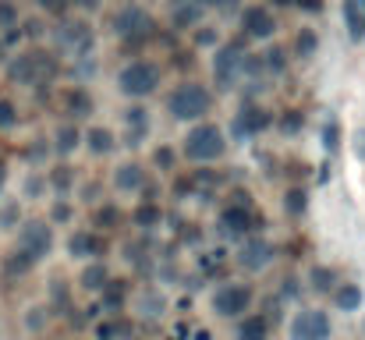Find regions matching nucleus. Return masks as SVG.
I'll return each instance as SVG.
<instances>
[{
	"label": "nucleus",
	"mask_w": 365,
	"mask_h": 340,
	"mask_svg": "<svg viewBox=\"0 0 365 340\" xmlns=\"http://www.w3.org/2000/svg\"><path fill=\"white\" fill-rule=\"evenodd\" d=\"M4 78H7L11 86H18V89H36V93H43V89H50V86H57V82L64 78V57H61L57 50H46V46L32 43V46H25L18 57H11V61L4 64Z\"/></svg>",
	"instance_id": "1"
},
{
	"label": "nucleus",
	"mask_w": 365,
	"mask_h": 340,
	"mask_svg": "<svg viewBox=\"0 0 365 340\" xmlns=\"http://www.w3.org/2000/svg\"><path fill=\"white\" fill-rule=\"evenodd\" d=\"M227 149H231L227 131L217 120L206 117V120L188 124V131H185V138L178 145V156L185 163H192V167H210V163H220L227 156Z\"/></svg>",
	"instance_id": "2"
},
{
	"label": "nucleus",
	"mask_w": 365,
	"mask_h": 340,
	"mask_svg": "<svg viewBox=\"0 0 365 340\" xmlns=\"http://www.w3.org/2000/svg\"><path fill=\"white\" fill-rule=\"evenodd\" d=\"M217 107V93L202 82V78H181L178 86H170L167 100H163V110L170 120L178 124H195V120H206Z\"/></svg>",
	"instance_id": "3"
},
{
	"label": "nucleus",
	"mask_w": 365,
	"mask_h": 340,
	"mask_svg": "<svg viewBox=\"0 0 365 340\" xmlns=\"http://www.w3.org/2000/svg\"><path fill=\"white\" fill-rule=\"evenodd\" d=\"M217 234L224 241H242L248 234H262V213L255 210V199L248 188H235L224 206L217 210Z\"/></svg>",
	"instance_id": "4"
},
{
	"label": "nucleus",
	"mask_w": 365,
	"mask_h": 340,
	"mask_svg": "<svg viewBox=\"0 0 365 340\" xmlns=\"http://www.w3.org/2000/svg\"><path fill=\"white\" fill-rule=\"evenodd\" d=\"M110 32L118 36V43H121L124 50H131V53H138L145 43H156V36H160V25H156V18L142 7V4H135V0H124L121 7L110 14Z\"/></svg>",
	"instance_id": "5"
},
{
	"label": "nucleus",
	"mask_w": 365,
	"mask_h": 340,
	"mask_svg": "<svg viewBox=\"0 0 365 340\" xmlns=\"http://www.w3.org/2000/svg\"><path fill=\"white\" fill-rule=\"evenodd\" d=\"M160 86H163V64L149 61V57L124 61L114 75V89L124 100H149V96L160 93Z\"/></svg>",
	"instance_id": "6"
},
{
	"label": "nucleus",
	"mask_w": 365,
	"mask_h": 340,
	"mask_svg": "<svg viewBox=\"0 0 365 340\" xmlns=\"http://www.w3.org/2000/svg\"><path fill=\"white\" fill-rule=\"evenodd\" d=\"M248 46H252V43H245L242 36L220 39V43L213 46V57H210V75H213V86H217V93H231V89L242 82Z\"/></svg>",
	"instance_id": "7"
},
{
	"label": "nucleus",
	"mask_w": 365,
	"mask_h": 340,
	"mask_svg": "<svg viewBox=\"0 0 365 340\" xmlns=\"http://www.w3.org/2000/svg\"><path fill=\"white\" fill-rule=\"evenodd\" d=\"M53 43L57 53L64 61H82V57H96V29L86 14H64L53 29Z\"/></svg>",
	"instance_id": "8"
},
{
	"label": "nucleus",
	"mask_w": 365,
	"mask_h": 340,
	"mask_svg": "<svg viewBox=\"0 0 365 340\" xmlns=\"http://www.w3.org/2000/svg\"><path fill=\"white\" fill-rule=\"evenodd\" d=\"M255 305V287L245 280H224L213 294H210V309L217 319H242L245 312H252Z\"/></svg>",
	"instance_id": "9"
},
{
	"label": "nucleus",
	"mask_w": 365,
	"mask_h": 340,
	"mask_svg": "<svg viewBox=\"0 0 365 340\" xmlns=\"http://www.w3.org/2000/svg\"><path fill=\"white\" fill-rule=\"evenodd\" d=\"M53 244H57V234H53V224L46 217H29V220L18 224L14 248H21L32 262H46L53 255Z\"/></svg>",
	"instance_id": "10"
},
{
	"label": "nucleus",
	"mask_w": 365,
	"mask_h": 340,
	"mask_svg": "<svg viewBox=\"0 0 365 340\" xmlns=\"http://www.w3.org/2000/svg\"><path fill=\"white\" fill-rule=\"evenodd\" d=\"M273 128V110H266L262 103H255V96H245V103L238 107L231 128H227V138L231 142H255L259 135H266Z\"/></svg>",
	"instance_id": "11"
},
{
	"label": "nucleus",
	"mask_w": 365,
	"mask_h": 340,
	"mask_svg": "<svg viewBox=\"0 0 365 340\" xmlns=\"http://www.w3.org/2000/svg\"><path fill=\"white\" fill-rule=\"evenodd\" d=\"M277 29H280V21L269 4H248L238 14V36L245 43H273Z\"/></svg>",
	"instance_id": "12"
},
{
	"label": "nucleus",
	"mask_w": 365,
	"mask_h": 340,
	"mask_svg": "<svg viewBox=\"0 0 365 340\" xmlns=\"http://www.w3.org/2000/svg\"><path fill=\"white\" fill-rule=\"evenodd\" d=\"M149 135H153V113H149V107L142 100H131L121 110V135H118V142L128 145V149H142L149 142Z\"/></svg>",
	"instance_id": "13"
},
{
	"label": "nucleus",
	"mask_w": 365,
	"mask_h": 340,
	"mask_svg": "<svg viewBox=\"0 0 365 340\" xmlns=\"http://www.w3.org/2000/svg\"><path fill=\"white\" fill-rule=\"evenodd\" d=\"M273 259H277V244L266 234H248V237L238 241L235 262H238V269H245V273H262V269L273 266Z\"/></svg>",
	"instance_id": "14"
},
{
	"label": "nucleus",
	"mask_w": 365,
	"mask_h": 340,
	"mask_svg": "<svg viewBox=\"0 0 365 340\" xmlns=\"http://www.w3.org/2000/svg\"><path fill=\"white\" fill-rule=\"evenodd\" d=\"M107 234L96 227H75L64 241V252L71 262H93V259H107Z\"/></svg>",
	"instance_id": "15"
},
{
	"label": "nucleus",
	"mask_w": 365,
	"mask_h": 340,
	"mask_svg": "<svg viewBox=\"0 0 365 340\" xmlns=\"http://www.w3.org/2000/svg\"><path fill=\"white\" fill-rule=\"evenodd\" d=\"M291 340H334V323L327 309H298L287 323Z\"/></svg>",
	"instance_id": "16"
},
{
	"label": "nucleus",
	"mask_w": 365,
	"mask_h": 340,
	"mask_svg": "<svg viewBox=\"0 0 365 340\" xmlns=\"http://www.w3.org/2000/svg\"><path fill=\"white\" fill-rule=\"evenodd\" d=\"M61 113H64V120H89L93 113H96V96H93V89L86 86V82H75V86H64L61 89Z\"/></svg>",
	"instance_id": "17"
},
{
	"label": "nucleus",
	"mask_w": 365,
	"mask_h": 340,
	"mask_svg": "<svg viewBox=\"0 0 365 340\" xmlns=\"http://www.w3.org/2000/svg\"><path fill=\"white\" fill-rule=\"evenodd\" d=\"M202 21H206V7H202L199 0H170V7H167V25H170L174 36H185V32H192L195 25H202Z\"/></svg>",
	"instance_id": "18"
},
{
	"label": "nucleus",
	"mask_w": 365,
	"mask_h": 340,
	"mask_svg": "<svg viewBox=\"0 0 365 340\" xmlns=\"http://www.w3.org/2000/svg\"><path fill=\"white\" fill-rule=\"evenodd\" d=\"M145 181H149V170H145V163H138V160H124V163L114 167V174H110V185H114L118 195H138V192L145 188Z\"/></svg>",
	"instance_id": "19"
},
{
	"label": "nucleus",
	"mask_w": 365,
	"mask_h": 340,
	"mask_svg": "<svg viewBox=\"0 0 365 340\" xmlns=\"http://www.w3.org/2000/svg\"><path fill=\"white\" fill-rule=\"evenodd\" d=\"M118 145H121V142H118V131H114V128H107V124H89V128H82V149H89V156L103 160V156H110Z\"/></svg>",
	"instance_id": "20"
},
{
	"label": "nucleus",
	"mask_w": 365,
	"mask_h": 340,
	"mask_svg": "<svg viewBox=\"0 0 365 340\" xmlns=\"http://www.w3.org/2000/svg\"><path fill=\"white\" fill-rule=\"evenodd\" d=\"M78 149H82V128H78L75 120H61V124L53 128L50 153H53L57 160H71Z\"/></svg>",
	"instance_id": "21"
},
{
	"label": "nucleus",
	"mask_w": 365,
	"mask_h": 340,
	"mask_svg": "<svg viewBox=\"0 0 365 340\" xmlns=\"http://www.w3.org/2000/svg\"><path fill=\"white\" fill-rule=\"evenodd\" d=\"M362 298L365 294L355 280H337L334 291H330V305H334L337 312H344V316H355V312L362 309Z\"/></svg>",
	"instance_id": "22"
},
{
	"label": "nucleus",
	"mask_w": 365,
	"mask_h": 340,
	"mask_svg": "<svg viewBox=\"0 0 365 340\" xmlns=\"http://www.w3.org/2000/svg\"><path fill=\"white\" fill-rule=\"evenodd\" d=\"M128 220H131V227H138L142 234L163 227V206H160V199H138L131 206V217Z\"/></svg>",
	"instance_id": "23"
},
{
	"label": "nucleus",
	"mask_w": 365,
	"mask_h": 340,
	"mask_svg": "<svg viewBox=\"0 0 365 340\" xmlns=\"http://www.w3.org/2000/svg\"><path fill=\"white\" fill-rule=\"evenodd\" d=\"M43 174H46V192H53V195H71L78 188V174L68 160H61L57 167H50Z\"/></svg>",
	"instance_id": "24"
},
{
	"label": "nucleus",
	"mask_w": 365,
	"mask_h": 340,
	"mask_svg": "<svg viewBox=\"0 0 365 340\" xmlns=\"http://www.w3.org/2000/svg\"><path fill=\"white\" fill-rule=\"evenodd\" d=\"M124 210L114 202V199H100L96 206H93V227L96 230H103V234H110V230H121L124 227Z\"/></svg>",
	"instance_id": "25"
},
{
	"label": "nucleus",
	"mask_w": 365,
	"mask_h": 340,
	"mask_svg": "<svg viewBox=\"0 0 365 340\" xmlns=\"http://www.w3.org/2000/svg\"><path fill=\"white\" fill-rule=\"evenodd\" d=\"M107 280H110L107 259H93V262H86L82 273H78V287H82L86 294H100V291L107 287Z\"/></svg>",
	"instance_id": "26"
},
{
	"label": "nucleus",
	"mask_w": 365,
	"mask_h": 340,
	"mask_svg": "<svg viewBox=\"0 0 365 340\" xmlns=\"http://www.w3.org/2000/svg\"><path fill=\"white\" fill-rule=\"evenodd\" d=\"M235 340H269V316L266 312H245L235 319Z\"/></svg>",
	"instance_id": "27"
},
{
	"label": "nucleus",
	"mask_w": 365,
	"mask_h": 340,
	"mask_svg": "<svg viewBox=\"0 0 365 340\" xmlns=\"http://www.w3.org/2000/svg\"><path fill=\"white\" fill-rule=\"evenodd\" d=\"M287 53H291L294 61H312V57L319 53V32H316V29H309V25H302V29L294 32V39H291Z\"/></svg>",
	"instance_id": "28"
},
{
	"label": "nucleus",
	"mask_w": 365,
	"mask_h": 340,
	"mask_svg": "<svg viewBox=\"0 0 365 340\" xmlns=\"http://www.w3.org/2000/svg\"><path fill=\"white\" fill-rule=\"evenodd\" d=\"M259 64H262V75L284 78V75H287V68H291V53H287V46L273 43V46H266V50L259 53Z\"/></svg>",
	"instance_id": "29"
},
{
	"label": "nucleus",
	"mask_w": 365,
	"mask_h": 340,
	"mask_svg": "<svg viewBox=\"0 0 365 340\" xmlns=\"http://www.w3.org/2000/svg\"><path fill=\"white\" fill-rule=\"evenodd\" d=\"M124 302H128V284L118 280V277H110L107 287L100 291V309H103L107 316H118V312L124 309Z\"/></svg>",
	"instance_id": "30"
},
{
	"label": "nucleus",
	"mask_w": 365,
	"mask_h": 340,
	"mask_svg": "<svg viewBox=\"0 0 365 340\" xmlns=\"http://www.w3.org/2000/svg\"><path fill=\"white\" fill-rule=\"evenodd\" d=\"M344 25L351 43H365V0H344Z\"/></svg>",
	"instance_id": "31"
},
{
	"label": "nucleus",
	"mask_w": 365,
	"mask_h": 340,
	"mask_svg": "<svg viewBox=\"0 0 365 340\" xmlns=\"http://www.w3.org/2000/svg\"><path fill=\"white\" fill-rule=\"evenodd\" d=\"M39 262H32L21 248H11L7 255H4V262H0V269H4V277L7 280H18V277H25V273H32Z\"/></svg>",
	"instance_id": "32"
},
{
	"label": "nucleus",
	"mask_w": 365,
	"mask_h": 340,
	"mask_svg": "<svg viewBox=\"0 0 365 340\" xmlns=\"http://www.w3.org/2000/svg\"><path fill=\"white\" fill-rule=\"evenodd\" d=\"M273 128H277L284 138H294V135H302V128H305V110H298V107H287V110L273 113Z\"/></svg>",
	"instance_id": "33"
},
{
	"label": "nucleus",
	"mask_w": 365,
	"mask_h": 340,
	"mask_svg": "<svg viewBox=\"0 0 365 340\" xmlns=\"http://www.w3.org/2000/svg\"><path fill=\"white\" fill-rule=\"evenodd\" d=\"M46 220H50L53 227H68L71 220H75V199H68V195H53Z\"/></svg>",
	"instance_id": "34"
},
{
	"label": "nucleus",
	"mask_w": 365,
	"mask_h": 340,
	"mask_svg": "<svg viewBox=\"0 0 365 340\" xmlns=\"http://www.w3.org/2000/svg\"><path fill=\"white\" fill-rule=\"evenodd\" d=\"M323 153H327L330 160L341 153V117H337V113H330V117L323 120Z\"/></svg>",
	"instance_id": "35"
},
{
	"label": "nucleus",
	"mask_w": 365,
	"mask_h": 340,
	"mask_svg": "<svg viewBox=\"0 0 365 340\" xmlns=\"http://www.w3.org/2000/svg\"><path fill=\"white\" fill-rule=\"evenodd\" d=\"M178 145H170V142H160L156 149H153V167L160 170V174H174L178 170Z\"/></svg>",
	"instance_id": "36"
},
{
	"label": "nucleus",
	"mask_w": 365,
	"mask_h": 340,
	"mask_svg": "<svg viewBox=\"0 0 365 340\" xmlns=\"http://www.w3.org/2000/svg\"><path fill=\"white\" fill-rule=\"evenodd\" d=\"M305 280L312 284V291H319V294H330V291H334V284H337L341 277H337V269H334V266H312Z\"/></svg>",
	"instance_id": "37"
},
{
	"label": "nucleus",
	"mask_w": 365,
	"mask_h": 340,
	"mask_svg": "<svg viewBox=\"0 0 365 340\" xmlns=\"http://www.w3.org/2000/svg\"><path fill=\"white\" fill-rule=\"evenodd\" d=\"M305 210H309V192H305L302 185H294V188H287V192H284V213L298 220V217H302Z\"/></svg>",
	"instance_id": "38"
},
{
	"label": "nucleus",
	"mask_w": 365,
	"mask_h": 340,
	"mask_svg": "<svg viewBox=\"0 0 365 340\" xmlns=\"http://www.w3.org/2000/svg\"><path fill=\"white\" fill-rule=\"evenodd\" d=\"M220 39H224V36H220V29H217V25H210V21H202V25H195V29H192V43H195V50H213Z\"/></svg>",
	"instance_id": "39"
},
{
	"label": "nucleus",
	"mask_w": 365,
	"mask_h": 340,
	"mask_svg": "<svg viewBox=\"0 0 365 340\" xmlns=\"http://www.w3.org/2000/svg\"><path fill=\"white\" fill-rule=\"evenodd\" d=\"M25 217H21V202L18 199H4L0 202V234H7V230H18Z\"/></svg>",
	"instance_id": "40"
},
{
	"label": "nucleus",
	"mask_w": 365,
	"mask_h": 340,
	"mask_svg": "<svg viewBox=\"0 0 365 340\" xmlns=\"http://www.w3.org/2000/svg\"><path fill=\"white\" fill-rule=\"evenodd\" d=\"M163 305H167V302H163L160 291H142V294L135 298V309H138L142 316H149V319H156V316L163 312Z\"/></svg>",
	"instance_id": "41"
},
{
	"label": "nucleus",
	"mask_w": 365,
	"mask_h": 340,
	"mask_svg": "<svg viewBox=\"0 0 365 340\" xmlns=\"http://www.w3.org/2000/svg\"><path fill=\"white\" fill-rule=\"evenodd\" d=\"M46 195V174L43 170H29L25 174V185H21V199H43Z\"/></svg>",
	"instance_id": "42"
},
{
	"label": "nucleus",
	"mask_w": 365,
	"mask_h": 340,
	"mask_svg": "<svg viewBox=\"0 0 365 340\" xmlns=\"http://www.w3.org/2000/svg\"><path fill=\"white\" fill-rule=\"evenodd\" d=\"M18 29H21V39L25 43H39L43 32H46V21L43 18H25V21H18Z\"/></svg>",
	"instance_id": "43"
},
{
	"label": "nucleus",
	"mask_w": 365,
	"mask_h": 340,
	"mask_svg": "<svg viewBox=\"0 0 365 340\" xmlns=\"http://www.w3.org/2000/svg\"><path fill=\"white\" fill-rule=\"evenodd\" d=\"M18 120H21V113H18V103H14V100H4V96H0V131H11V128H18Z\"/></svg>",
	"instance_id": "44"
},
{
	"label": "nucleus",
	"mask_w": 365,
	"mask_h": 340,
	"mask_svg": "<svg viewBox=\"0 0 365 340\" xmlns=\"http://www.w3.org/2000/svg\"><path fill=\"white\" fill-rule=\"evenodd\" d=\"M46 153H50V142H46V138H32V142L25 145V160H29V163H43Z\"/></svg>",
	"instance_id": "45"
},
{
	"label": "nucleus",
	"mask_w": 365,
	"mask_h": 340,
	"mask_svg": "<svg viewBox=\"0 0 365 340\" xmlns=\"http://www.w3.org/2000/svg\"><path fill=\"white\" fill-rule=\"evenodd\" d=\"M18 21H21L18 4H14V0H0V29H11V25H18Z\"/></svg>",
	"instance_id": "46"
},
{
	"label": "nucleus",
	"mask_w": 365,
	"mask_h": 340,
	"mask_svg": "<svg viewBox=\"0 0 365 340\" xmlns=\"http://www.w3.org/2000/svg\"><path fill=\"white\" fill-rule=\"evenodd\" d=\"M46 319H50V309H46V305H39V309H29V316H25V326H29L32 334H39Z\"/></svg>",
	"instance_id": "47"
},
{
	"label": "nucleus",
	"mask_w": 365,
	"mask_h": 340,
	"mask_svg": "<svg viewBox=\"0 0 365 340\" xmlns=\"http://www.w3.org/2000/svg\"><path fill=\"white\" fill-rule=\"evenodd\" d=\"M291 7L302 11V14H323L327 11V0H291Z\"/></svg>",
	"instance_id": "48"
},
{
	"label": "nucleus",
	"mask_w": 365,
	"mask_h": 340,
	"mask_svg": "<svg viewBox=\"0 0 365 340\" xmlns=\"http://www.w3.org/2000/svg\"><path fill=\"white\" fill-rule=\"evenodd\" d=\"M206 11H235L238 7V0H199Z\"/></svg>",
	"instance_id": "49"
},
{
	"label": "nucleus",
	"mask_w": 365,
	"mask_h": 340,
	"mask_svg": "<svg viewBox=\"0 0 365 340\" xmlns=\"http://www.w3.org/2000/svg\"><path fill=\"white\" fill-rule=\"evenodd\" d=\"M355 153H359V160H365V128L355 135Z\"/></svg>",
	"instance_id": "50"
},
{
	"label": "nucleus",
	"mask_w": 365,
	"mask_h": 340,
	"mask_svg": "<svg viewBox=\"0 0 365 340\" xmlns=\"http://www.w3.org/2000/svg\"><path fill=\"white\" fill-rule=\"evenodd\" d=\"M4 185H7V160L0 156V192H4Z\"/></svg>",
	"instance_id": "51"
},
{
	"label": "nucleus",
	"mask_w": 365,
	"mask_h": 340,
	"mask_svg": "<svg viewBox=\"0 0 365 340\" xmlns=\"http://www.w3.org/2000/svg\"><path fill=\"white\" fill-rule=\"evenodd\" d=\"M269 7L277 11V7H291V0H269Z\"/></svg>",
	"instance_id": "52"
},
{
	"label": "nucleus",
	"mask_w": 365,
	"mask_h": 340,
	"mask_svg": "<svg viewBox=\"0 0 365 340\" xmlns=\"http://www.w3.org/2000/svg\"><path fill=\"white\" fill-rule=\"evenodd\" d=\"M195 340H210V334L206 330H195Z\"/></svg>",
	"instance_id": "53"
},
{
	"label": "nucleus",
	"mask_w": 365,
	"mask_h": 340,
	"mask_svg": "<svg viewBox=\"0 0 365 340\" xmlns=\"http://www.w3.org/2000/svg\"><path fill=\"white\" fill-rule=\"evenodd\" d=\"M4 61H7V46L0 43V64H4Z\"/></svg>",
	"instance_id": "54"
},
{
	"label": "nucleus",
	"mask_w": 365,
	"mask_h": 340,
	"mask_svg": "<svg viewBox=\"0 0 365 340\" xmlns=\"http://www.w3.org/2000/svg\"><path fill=\"white\" fill-rule=\"evenodd\" d=\"M0 340H4V326H0Z\"/></svg>",
	"instance_id": "55"
}]
</instances>
